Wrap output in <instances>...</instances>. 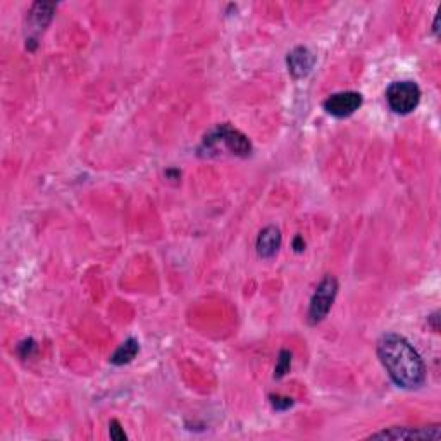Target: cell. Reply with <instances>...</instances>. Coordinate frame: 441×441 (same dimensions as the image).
<instances>
[{
	"label": "cell",
	"mask_w": 441,
	"mask_h": 441,
	"mask_svg": "<svg viewBox=\"0 0 441 441\" xmlns=\"http://www.w3.org/2000/svg\"><path fill=\"white\" fill-rule=\"evenodd\" d=\"M269 400H271V403H273V407L276 410H286V409H290L291 405H293V400H291L290 396L271 395Z\"/></svg>",
	"instance_id": "obj_12"
},
{
	"label": "cell",
	"mask_w": 441,
	"mask_h": 441,
	"mask_svg": "<svg viewBox=\"0 0 441 441\" xmlns=\"http://www.w3.org/2000/svg\"><path fill=\"white\" fill-rule=\"evenodd\" d=\"M109 434H111V438L116 441H124L126 440V433L123 431V427H121L120 420H111V424H109Z\"/></svg>",
	"instance_id": "obj_13"
},
{
	"label": "cell",
	"mask_w": 441,
	"mask_h": 441,
	"mask_svg": "<svg viewBox=\"0 0 441 441\" xmlns=\"http://www.w3.org/2000/svg\"><path fill=\"white\" fill-rule=\"evenodd\" d=\"M281 247V233L276 226H267L260 231L259 238H257L256 249L262 259H271L278 253Z\"/></svg>",
	"instance_id": "obj_8"
},
{
	"label": "cell",
	"mask_w": 441,
	"mask_h": 441,
	"mask_svg": "<svg viewBox=\"0 0 441 441\" xmlns=\"http://www.w3.org/2000/svg\"><path fill=\"white\" fill-rule=\"evenodd\" d=\"M438 319H440L438 317V312H434V314L429 317V322H431V326H433L434 331H438V329H440V326H438Z\"/></svg>",
	"instance_id": "obj_15"
},
{
	"label": "cell",
	"mask_w": 441,
	"mask_h": 441,
	"mask_svg": "<svg viewBox=\"0 0 441 441\" xmlns=\"http://www.w3.org/2000/svg\"><path fill=\"white\" fill-rule=\"evenodd\" d=\"M290 368H291V354L288 350H281L280 357H278L276 369H274V378L276 379L283 378V376L290 371Z\"/></svg>",
	"instance_id": "obj_11"
},
{
	"label": "cell",
	"mask_w": 441,
	"mask_h": 441,
	"mask_svg": "<svg viewBox=\"0 0 441 441\" xmlns=\"http://www.w3.org/2000/svg\"><path fill=\"white\" fill-rule=\"evenodd\" d=\"M374 440H440V427H389L371 434Z\"/></svg>",
	"instance_id": "obj_6"
},
{
	"label": "cell",
	"mask_w": 441,
	"mask_h": 441,
	"mask_svg": "<svg viewBox=\"0 0 441 441\" xmlns=\"http://www.w3.org/2000/svg\"><path fill=\"white\" fill-rule=\"evenodd\" d=\"M138 350H140V343H138V340L130 338V340L124 341V343L121 345L116 352H114L113 357H111V364H114V365L130 364V362L137 357Z\"/></svg>",
	"instance_id": "obj_10"
},
{
	"label": "cell",
	"mask_w": 441,
	"mask_h": 441,
	"mask_svg": "<svg viewBox=\"0 0 441 441\" xmlns=\"http://www.w3.org/2000/svg\"><path fill=\"white\" fill-rule=\"evenodd\" d=\"M338 293V281L335 280L333 276H326L324 280L321 281L317 288H315V293L310 300V308H308V321L312 324H317L321 322L326 315L329 314L331 307H333L335 297Z\"/></svg>",
	"instance_id": "obj_4"
},
{
	"label": "cell",
	"mask_w": 441,
	"mask_h": 441,
	"mask_svg": "<svg viewBox=\"0 0 441 441\" xmlns=\"http://www.w3.org/2000/svg\"><path fill=\"white\" fill-rule=\"evenodd\" d=\"M362 105V95L357 91H341L326 98L324 109L326 113L335 117H348L359 111Z\"/></svg>",
	"instance_id": "obj_5"
},
{
	"label": "cell",
	"mask_w": 441,
	"mask_h": 441,
	"mask_svg": "<svg viewBox=\"0 0 441 441\" xmlns=\"http://www.w3.org/2000/svg\"><path fill=\"white\" fill-rule=\"evenodd\" d=\"M315 57L314 54L310 52L305 47H297V49L291 50L286 57V64H288V71L291 73L293 78H304L310 73V69L314 67Z\"/></svg>",
	"instance_id": "obj_7"
},
{
	"label": "cell",
	"mask_w": 441,
	"mask_h": 441,
	"mask_svg": "<svg viewBox=\"0 0 441 441\" xmlns=\"http://www.w3.org/2000/svg\"><path fill=\"white\" fill-rule=\"evenodd\" d=\"M223 144L231 154L240 155V157H249L252 154V144L242 131L235 130L229 124H220L216 130L210 131L203 140V145L207 150H216Z\"/></svg>",
	"instance_id": "obj_2"
},
{
	"label": "cell",
	"mask_w": 441,
	"mask_h": 441,
	"mask_svg": "<svg viewBox=\"0 0 441 441\" xmlns=\"http://www.w3.org/2000/svg\"><path fill=\"white\" fill-rule=\"evenodd\" d=\"M386 102L396 114H410L420 102V88L414 81H395L386 90Z\"/></svg>",
	"instance_id": "obj_3"
},
{
	"label": "cell",
	"mask_w": 441,
	"mask_h": 441,
	"mask_svg": "<svg viewBox=\"0 0 441 441\" xmlns=\"http://www.w3.org/2000/svg\"><path fill=\"white\" fill-rule=\"evenodd\" d=\"M54 9H56V5L45 4V2H38V4L33 5L32 14H30V21H32L33 30H35L36 33L45 30V26L49 25L50 19H52Z\"/></svg>",
	"instance_id": "obj_9"
},
{
	"label": "cell",
	"mask_w": 441,
	"mask_h": 441,
	"mask_svg": "<svg viewBox=\"0 0 441 441\" xmlns=\"http://www.w3.org/2000/svg\"><path fill=\"white\" fill-rule=\"evenodd\" d=\"M438 23H440V16H436V19H434V33H436V35H438V33H440V28H438Z\"/></svg>",
	"instance_id": "obj_16"
},
{
	"label": "cell",
	"mask_w": 441,
	"mask_h": 441,
	"mask_svg": "<svg viewBox=\"0 0 441 441\" xmlns=\"http://www.w3.org/2000/svg\"><path fill=\"white\" fill-rule=\"evenodd\" d=\"M293 249H295V252H297V253L304 252V250H305V242H304V238H302V236H297V238L293 240Z\"/></svg>",
	"instance_id": "obj_14"
},
{
	"label": "cell",
	"mask_w": 441,
	"mask_h": 441,
	"mask_svg": "<svg viewBox=\"0 0 441 441\" xmlns=\"http://www.w3.org/2000/svg\"><path fill=\"white\" fill-rule=\"evenodd\" d=\"M378 357L392 381L403 389H417L426 381V368L416 348L403 337L388 333L378 341Z\"/></svg>",
	"instance_id": "obj_1"
}]
</instances>
